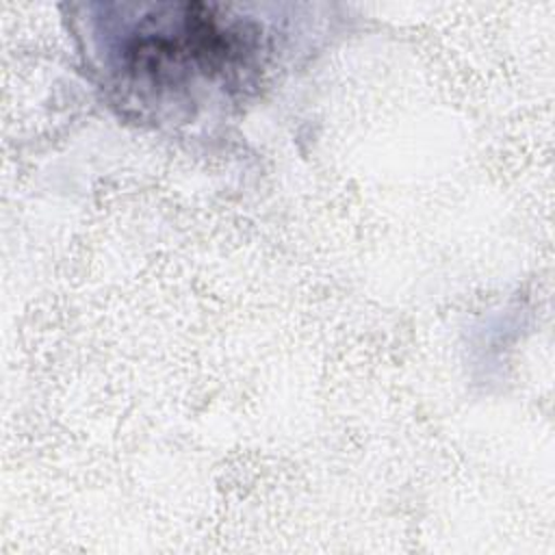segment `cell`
Masks as SVG:
<instances>
[{
  "label": "cell",
  "mask_w": 555,
  "mask_h": 555,
  "mask_svg": "<svg viewBox=\"0 0 555 555\" xmlns=\"http://www.w3.org/2000/svg\"><path fill=\"white\" fill-rule=\"evenodd\" d=\"M106 13L104 61L117 87L147 108L199 104L217 89L251 85L264 33L232 7L206 2L115 4Z\"/></svg>",
  "instance_id": "1"
}]
</instances>
